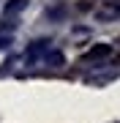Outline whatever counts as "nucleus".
Here are the masks:
<instances>
[{
    "label": "nucleus",
    "instance_id": "423d86ee",
    "mask_svg": "<svg viewBox=\"0 0 120 123\" xmlns=\"http://www.w3.org/2000/svg\"><path fill=\"white\" fill-rule=\"evenodd\" d=\"M117 44H120V41H117Z\"/></svg>",
    "mask_w": 120,
    "mask_h": 123
},
{
    "label": "nucleus",
    "instance_id": "39448f33",
    "mask_svg": "<svg viewBox=\"0 0 120 123\" xmlns=\"http://www.w3.org/2000/svg\"><path fill=\"white\" fill-rule=\"evenodd\" d=\"M46 63H52V66H63L66 57H63L60 52H46Z\"/></svg>",
    "mask_w": 120,
    "mask_h": 123
},
{
    "label": "nucleus",
    "instance_id": "f257e3e1",
    "mask_svg": "<svg viewBox=\"0 0 120 123\" xmlns=\"http://www.w3.org/2000/svg\"><path fill=\"white\" fill-rule=\"evenodd\" d=\"M49 52V41H36L30 49H27V60H36L38 55H46Z\"/></svg>",
    "mask_w": 120,
    "mask_h": 123
},
{
    "label": "nucleus",
    "instance_id": "f03ea898",
    "mask_svg": "<svg viewBox=\"0 0 120 123\" xmlns=\"http://www.w3.org/2000/svg\"><path fill=\"white\" fill-rule=\"evenodd\" d=\"M25 8H27V0H8L6 8H3V14L11 17V14H19V11H25Z\"/></svg>",
    "mask_w": 120,
    "mask_h": 123
},
{
    "label": "nucleus",
    "instance_id": "20e7f679",
    "mask_svg": "<svg viewBox=\"0 0 120 123\" xmlns=\"http://www.w3.org/2000/svg\"><path fill=\"white\" fill-rule=\"evenodd\" d=\"M117 14H120L117 6H109V8H101V11H98V19H101V22H107V19H115Z\"/></svg>",
    "mask_w": 120,
    "mask_h": 123
},
{
    "label": "nucleus",
    "instance_id": "7ed1b4c3",
    "mask_svg": "<svg viewBox=\"0 0 120 123\" xmlns=\"http://www.w3.org/2000/svg\"><path fill=\"white\" fill-rule=\"evenodd\" d=\"M109 52H112V47H109V44H96V47L87 52V57H107Z\"/></svg>",
    "mask_w": 120,
    "mask_h": 123
}]
</instances>
